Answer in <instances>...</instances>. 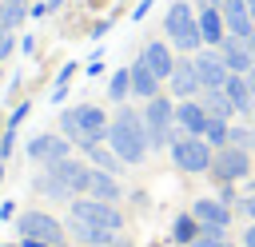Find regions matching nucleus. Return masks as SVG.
<instances>
[{
    "label": "nucleus",
    "instance_id": "39448f33",
    "mask_svg": "<svg viewBox=\"0 0 255 247\" xmlns=\"http://www.w3.org/2000/svg\"><path fill=\"white\" fill-rule=\"evenodd\" d=\"M60 127H64V135H68V139H84V135L104 139V135H108V120H104V112H100V108H92V104L68 108V112L60 116Z\"/></svg>",
    "mask_w": 255,
    "mask_h": 247
},
{
    "label": "nucleus",
    "instance_id": "b1692460",
    "mask_svg": "<svg viewBox=\"0 0 255 247\" xmlns=\"http://www.w3.org/2000/svg\"><path fill=\"white\" fill-rule=\"evenodd\" d=\"M199 219L191 215V211H183V215H175L171 219V243H179V247H187V243H195L199 239Z\"/></svg>",
    "mask_w": 255,
    "mask_h": 247
},
{
    "label": "nucleus",
    "instance_id": "393cba45",
    "mask_svg": "<svg viewBox=\"0 0 255 247\" xmlns=\"http://www.w3.org/2000/svg\"><path fill=\"white\" fill-rule=\"evenodd\" d=\"M108 96H112L116 104H124V100L131 96V68H120V72H112V80H108Z\"/></svg>",
    "mask_w": 255,
    "mask_h": 247
},
{
    "label": "nucleus",
    "instance_id": "ddd939ff",
    "mask_svg": "<svg viewBox=\"0 0 255 247\" xmlns=\"http://www.w3.org/2000/svg\"><path fill=\"white\" fill-rule=\"evenodd\" d=\"M191 215L199 219V227H223V231H227V223H231V207H227L223 199H211V195L195 199V203H191Z\"/></svg>",
    "mask_w": 255,
    "mask_h": 247
},
{
    "label": "nucleus",
    "instance_id": "dca6fc26",
    "mask_svg": "<svg viewBox=\"0 0 255 247\" xmlns=\"http://www.w3.org/2000/svg\"><path fill=\"white\" fill-rule=\"evenodd\" d=\"M171 92H175L179 100H191L195 92H203L199 72H195V60H175V72H171Z\"/></svg>",
    "mask_w": 255,
    "mask_h": 247
},
{
    "label": "nucleus",
    "instance_id": "473e14b6",
    "mask_svg": "<svg viewBox=\"0 0 255 247\" xmlns=\"http://www.w3.org/2000/svg\"><path fill=\"white\" fill-rule=\"evenodd\" d=\"M108 28H112V20H100V24H96V28H92V40H100V36H104V32H108Z\"/></svg>",
    "mask_w": 255,
    "mask_h": 247
},
{
    "label": "nucleus",
    "instance_id": "e433bc0d",
    "mask_svg": "<svg viewBox=\"0 0 255 247\" xmlns=\"http://www.w3.org/2000/svg\"><path fill=\"white\" fill-rule=\"evenodd\" d=\"M20 247H52V243H44V239H20Z\"/></svg>",
    "mask_w": 255,
    "mask_h": 247
},
{
    "label": "nucleus",
    "instance_id": "f8f14e48",
    "mask_svg": "<svg viewBox=\"0 0 255 247\" xmlns=\"http://www.w3.org/2000/svg\"><path fill=\"white\" fill-rule=\"evenodd\" d=\"M219 12H223V24H227V32H231V36L247 40V36L255 32V20H251L247 0H223V4H219Z\"/></svg>",
    "mask_w": 255,
    "mask_h": 247
},
{
    "label": "nucleus",
    "instance_id": "c9c22d12",
    "mask_svg": "<svg viewBox=\"0 0 255 247\" xmlns=\"http://www.w3.org/2000/svg\"><path fill=\"white\" fill-rule=\"evenodd\" d=\"M243 247H255V223H251V227L243 231Z\"/></svg>",
    "mask_w": 255,
    "mask_h": 247
},
{
    "label": "nucleus",
    "instance_id": "72a5a7b5",
    "mask_svg": "<svg viewBox=\"0 0 255 247\" xmlns=\"http://www.w3.org/2000/svg\"><path fill=\"white\" fill-rule=\"evenodd\" d=\"M147 8H151V0H143V4H135V12H131V20H143V16H147Z\"/></svg>",
    "mask_w": 255,
    "mask_h": 247
},
{
    "label": "nucleus",
    "instance_id": "4468645a",
    "mask_svg": "<svg viewBox=\"0 0 255 247\" xmlns=\"http://www.w3.org/2000/svg\"><path fill=\"white\" fill-rule=\"evenodd\" d=\"M68 235H72V243H80V247H104V243H112L120 231H108V227H96V223H88V219H68Z\"/></svg>",
    "mask_w": 255,
    "mask_h": 247
},
{
    "label": "nucleus",
    "instance_id": "c03bdc74",
    "mask_svg": "<svg viewBox=\"0 0 255 247\" xmlns=\"http://www.w3.org/2000/svg\"><path fill=\"white\" fill-rule=\"evenodd\" d=\"M251 147H255V131H251Z\"/></svg>",
    "mask_w": 255,
    "mask_h": 247
},
{
    "label": "nucleus",
    "instance_id": "4c0bfd02",
    "mask_svg": "<svg viewBox=\"0 0 255 247\" xmlns=\"http://www.w3.org/2000/svg\"><path fill=\"white\" fill-rule=\"evenodd\" d=\"M104 247H135V243H128V239H120V235H116V239H112V243H104Z\"/></svg>",
    "mask_w": 255,
    "mask_h": 247
},
{
    "label": "nucleus",
    "instance_id": "f704fd0d",
    "mask_svg": "<svg viewBox=\"0 0 255 247\" xmlns=\"http://www.w3.org/2000/svg\"><path fill=\"white\" fill-rule=\"evenodd\" d=\"M243 211H247V215H251V223H255V195H247V199H243Z\"/></svg>",
    "mask_w": 255,
    "mask_h": 247
},
{
    "label": "nucleus",
    "instance_id": "9d476101",
    "mask_svg": "<svg viewBox=\"0 0 255 247\" xmlns=\"http://www.w3.org/2000/svg\"><path fill=\"white\" fill-rule=\"evenodd\" d=\"M48 175H56L64 187H68V195L76 199V195H88V187H92V167H84L80 159H60V163H52L48 167Z\"/></svg>",
    "mask_w": 255,
    "mask_h": 247
},
{
    "label": "nucleus",
    "instance_id": "a18cd8bd",
    "mask_svg": "<svg viewBox=\"0 0 255 247\" xmlns=\"http://www.w3.org/2000/svg\"><path fill=\"white\" fill-rule=\"evenodd\" d=\"M0 4H4V0H0Z\"/></svg>",
    "mask_w": 255,
    "mask_h": 247
},
{
    "label": "nucleus",
    "instance_id": "37998d69",
    "mask_svg": "<svg viewBox=\"0 0 255 247\" xmlns=\"http://www.w3.org/2000/svg\"><path fill=\"white\" fill-rule=\"evenodd\" d=\"M247 8H255V0H247Z\"/></svg>",
    "mask_w": 255,
    "mask_h": 247
},
{
    "label": "nucleus",
    "instance_id": "9b49d317",
    "mask_svg": "<svg viewBox=\"0 0 255 247\" xmlns=\"http://www.w3.org/2000/svg\"><path fill=\"white\" fill-rule=\"evenodd\" d=\"M195 72H199V84L203 88H223V80L231 76L219 48H207V52H195Z\"/></svg>",
    "mask_w": 255,
    "mask_h": 247
},
{
    "label": "nucleus",
    "instance_id": "ea45409f",
    "mask_svg": "<svg viewBox=\"0 0 255 247\" xmlns=\"http://www.w3.org/2000/svg\"><path fill=\"white\" fill-rule=\"evenodd\" d=\"M247 84H251V96H255V68L247 72Z\"/></svg>",
    "mask_w": 255,
    "mask_h": 247
},
{
    "label": "nucleus",
    "instance_id": "bb28decb",
    "mask_svg": "<svg viewBox=\"0 0 255 247\" xmlns=\"http://www.w3.org/2000/svg\"><path fill=\"white\" fill-rule=\"evenodd\" d=\"M20 20H24V0H4V4H0V28L12 32Z\"/></svg>",
    "mask_w": 255,
    "mask_h": 247
},
{
    "label": "nucleus",
    "instance_id": "a19ab883",
    "mask_svg": "<svg viewBox=\"0 0 255 247\" xmlns=\"http://www.w3.org/2000/svg\"><path fill=\"white\" fill-rule=\"evenodd\" d=\"M60 247H80V243H60Z\"/></svg>",
    "mask_w": 255,
    "mask_h": 247
},
{
    "label": "nucleus",
    "instance_id": "c85d7f7f",
    "mask_svg": "<svg viewBox=\"0 0 255 247\" xmlns=\"http://www.w3.org/2000/svg\"><path fill=\"white\" fill-rule=\"evenodd\" d=\"M227 143H235V147H251V131H247V127H231Z\"/></svg>",
    "mask_w": 255,
    "mask_h": 247
},
{
    "label": "nucleus",
    "instance_id": "0eeeda50",
    "mask_svg": "<svg viewBox=\"0 0 255 247\" xmlns=\"http://www.w3.org/2000/svg\"><path fill=\"white\" fill-rule=\"evenodd\" d=\"M68 207H72L76 219H88V223H96V227H108V231H120V227H124L120 207H116V203H104V199H96V195H76Z\"/></svg>",
    "mask_w": 255,
    "mask_h": 247
},
{
    "label": "nucleus",
    "instance_id": "aec40b11",
    "mask_svg": "<svg viewBox=\"0 0 255 247\" xmlns=\"http://www.w3.org/2000/svg\"><path fill=\"white\" fill-rule=\"evenodd\" d=\"M131 96H139V100L159 96V76H155L143 60H135V64H131Z\"/></svg>",
    "mask_w": 255,
    "mask_h": 247
},
{
    "label": "nucleus",
    "instance_id": "2f4dec72",
    "mask_svg": "<svg viewBox=\"0 0 255 247\" xmlns=\"http://www.w3.org/2000/svg\"><path fill=\"white\" fill-rule=\"evenodd\" d=\"M24 116H28V104H20V108L8 116V127H20V120H24Z\"/></svg>",
    "mask_w": 255,
    "mask_h": 247
},
{
    "label": "nucleus",
    "instance_id": "f03ea898",
    "mask_svg": "<svg viewBox=\"0 0 255 247\" xmlns=\"http://www.w3.org/2000/svg\"><path fill=\"white\" fill-rule=\"evenodd\" d=\"M163 28H167V36H171V44H175L179 52H199V48H203L199 16L191 12V4L175 0V4L167 8V16H163Z\"/></svg>",
    "mask_w": 255,
    "mask_h": 247
},
{
    "label": "nucleus",
    "instance_id": "6e6552de",
    "mask_svg": "<svg viewBox=\"0 0 255 247\" xmlns=\"http://www.w3.org/2000/svg\"><path fill=\"white\" fill-rule=\"evenodd\" d=\"M247 171H251L247 147L227 143V147H219V151H215V159H211V175H215L219 183H235V179H243Z\"/></svg>",
    "mask_w": 255,
    "mask_h": 247
},
{
    "label": "nucleus",
    "instance_id": "1a4fd4ad",
    "mask_svg": "<svg viewBox=\"0 0 255 247\" xmlns=\"http://www.w3.org/2000/svg\"><path fill=\"white\" fill-rule=\"evenodd\" d=\"M28 155H32L36 163L52 167V163H60V159H68V155H72V139L40 131V135H32V139H28Z\"/></svg>",
    "mask_w": 255,
    "mask_h": 247
},
{
    "label": "nucleus",
    "instance_id": "20e7f679",
    "mask_svg": "<svg viewBox=\"0 0 255 247\" xmlns=\"http://www.w3.org/2000/svg\"><path fill=\"white\" fill-rule=\"evenodd\" d=\"M171 159H175V167L179 171H187V175H199V171H211V159H215V147L203 139V135H179V139H171Z\"/></svg>",
    "mask_w": 255,
    "mask_h": 247
},
{
    "label": "nucleus",
    "instance_id": "4be33fe9",
    "mask_svg": "<svg viewBox=\"0 0 255 247\" xmlns=\"http://www.w3.org/2000/svg\"><path fill=\"white\" fill-rule=\"evenodd\" d=\"M203 112L211 116V120H231L235 116V104H231V96L223 92V88H203Z\"/></svg>",
    "mask_w": 255,
    "mask_h": 247
},
{
    "label": "nucleus",
    "instance_id": "a878e982",
    "mask_svg": "<svg viewBox=\"0 0 255 247\" xmlns=\"http://www.w3.org/2000/svg\"><path fill=\"white\" fill-rule=\"evenodd\" d=\"M227 135H231V127H227V120H207V127H203V139L219 151V147H227Z\"/></svg>",
    "mask_w": 255,
    "mask_h": 247
},
{
    "label": "nucleus",
    "instance_id": "cd10ccee",
    "mask_svg": "<svg viewBox=\"0 0 255 247\" xmlns=\"http://www.w3.org/2000/svg\"><path fill=\"white\" fill-rule=\"evenodd\" d=\"M36 191H44V195H52V199H64V203H72L68 187H64L56 175H40V179H36Z\"/></svg>",
    "mask_w": 255,
    "mask_h": 247
},
{
    "label": "nucleus",
    "instance_id": "5701e85b",
    "mask_svg": "<svg viewBox=\"0 0 255 247\" xmlns=\"http://www.w3.org/2000/svg\"><path fill=\"white\" fill-rule=\"evenodd\" d=\"M88 195H96V199H104V203H120V183H116V175L92 167V187H88Z\"/></svg>",
    "mask_w": 255,
    "mask_h": 247
},
{
    "label": "nucleus",
    "instance_id": "f3484780",
    "mask_svg": "<svg viewBox=\"0 0 255 247\" xmlns=\"http://www.w3.org/2000/svg\"><path fill=\"white\" fill-rule=\"evenodd\" d=\"M207 112H203V104L199 100H179L175 104V124L187 131V135H203V127H207Z\"/></svg>",
    "mask_w": 255,
    "mask_h": 247
},
{
    "label": "nucleus",
    "instance_id": "c756f323",
    "mask_svg": "<svg viewBox=\"0 0 255 247\" xmlns=\"http://www.w3.org/2000/svg\"><path fill=\"white\" fill-rule=\"evenodd\" d=\"M12 52H16V36L0 28V60H4V56H12Z\"/></svg>",
    "mask_w": 255,
    "mask_h": 247
},
{
    "label": "nucleus",
    "instance_id": "79ce46f5",
    "mask_svg": "<svg viewBox=\"0 0 255 247\" xmlns=\"http://www.w3.org/2000/svg\"><path fill=\"white\" fill-rule=\"evenodd\" d=\"M4 247H20V243H4Z\"/></svg>",
    "mask_w": 255,
    "mask_h": 247
},
{
    "label": "nucleus",
    "instance_id": "423d86ee",
    "mask_svg": "<svg viewBox=\"0 0 255 247\" xmlns=\"http://www.w3.org/2000/svg\"><path fill=\"white\" fill-rule=\"evenodd\" d=\"M16 235H20V239H44V243L60 247L64 235H68V227H64L56 215H48V211H24V215L16 219Z\"/></svg>",
    "mask_w": 255,
    "mask_h": 247
},
{
    "label": "nucleus",
    "instance_id": "7ed1b4c3",
    "mask_svg": "<svg viewBox=\"0 0 255 247\" xmlns=\"http://www.w3.org/2000/svg\"><path fill=\"white\" fill-rule=\"evenodd\" d=\"M143 127H147V143L151 147H171V131H175V104L163 96L143 100Z\"/></svg>",
    "mask_w": 255,
    "mask_h": 247
},
{
    "label": "nucleus",
    "instance_id": "412c9836",
    "mask_svg": "<svg viewBox=\"0 0 255 247\" xmlns=\"http://www.w3.org/2000/svg\"><path fill=\"white\" fill-rule=\"evenodd\" d=\"M223 92L231 96V104H235V112H255V96H251V84H247V76H239V72H231V76L223 80Z\"/></svg>",
    "mask_w": 255,
    "mask_h": 247
},
{
    "label": "nucleus",
    "instance_id": "7c9ffc66",
    "mask_svg": "<svg viewBox=\"0 0 255 247\" xmlns=\"http://www.w3.org/2000/svg\"><path fill=\"white\" fill-rule=\"evenodd\" d=\"M187 247H231V243H227V239H211V235H203V231H199V239H195V243H187Z\"/></svg>",
    "mask_w": 255,
    "mask_h": 247
},
{
    "label": "nucleus",
    "instance_id": "a211bd4d",
    "mask_svg": "<svg viewBox=\"0 0 255 247\" xmlns=\"http://www.w3.org/2000/svg\"><path fill=\"white\" fill-rule=\"evenodd\" d=\"M199 32H203V44H207V48H219V44L231 36L219 8H199Z\"/></svg>",
    "mask_w": 255,
    "mask_h": 247
},
{
    "label": "nucleus",
    "instance_id": "58836bf2",
    "mask_svg": "<svg viewBox=\"0 0 255 247\" xmlns=\"http://www.w3.org/2000/svg\"><path fill=\"white\" fill-rule=\"evenodd\" d=\"M247 52H251V60H255V32L247 36Z\"/></svg>",
    "mask_w": 255,
    "mask_h": 247
},
{
    "label": "nucleus",
    "instance_id": "f257e3e1",
    "mask_svg": "<svg viewBox=\"0 0 255 247\" xmlns=\"http://www.w3.org/2000/svg\"><path fill=\"white\" fill-rule=\"evenodd\" d=\"M108 147L124 159V163H139L147 151H151V143H147V127H143V116L135 112V108H124L120 104V112H116V120L108 124Z\"/></svg>",
    "mask_w": 255,
    "mask_h": 247
},
{
    "label": "nucleus",
    "instance_id": "2eb2a0df",
    "mask_svg": "<svg viewBox=\"0 0 255 247\" xmlns=\"http://www.w3.org/2000/svg\"><path fill=\"white\" fill-rule=\"evenodd\" d=\"M219 56H223L227 72H239V76H247V72L255 68V60H251V52H247V40H239V36H227V40L219 44Z\"/></svg>",
    "mask_w": 255,
    "mask_h": 247
},
{
    "label": "nucleus",
    "instance_id": "6ab92c4d",
    "mask_svg": "<svg viewBox=\"0 0 255 247\" xmlns=\"http://www.w3.org/2000/svg\"><path fill=\"white\" fill-rule=\"evenodd\" d=\"M159 80H171V72H175V56H171V48L167 44H143V56H139Z\"/></svg>",
    "mask_w": 255,
    "mask_h": 247
}]
</instances>
